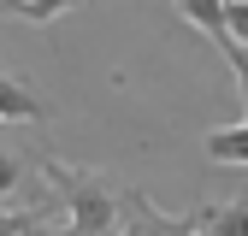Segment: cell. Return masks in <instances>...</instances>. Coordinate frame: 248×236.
<instances>
[{"mask_svg": "<svg viewBox=\"0 0 248 236\" xmlns=\"http://www.w3.org/2000/svg\"><path fill=\"white\" fill-rule=\"evenodd\" d=\"M36 171L65 201V236H118V224H124V183L118 177L89 171V165H65L53 154H42Z\"/></svg>", "mask_w": 248, "mask_h": 236, "instance_id": "6da1fadb", "label": "cell"}, {"mask_svg": "<svg viewBox=\"0 0 248 236\" xmlns=\"http://www.w3.org/2000/svg\"><path fill=\"white\" fill-rule=\"evenodd\" d=\"M24 124H47V101L18 71H6L0 77V130H24Z\"/></svg>", "mask_w": 248, "mask_h": 236, "instance_id": "7a4b0ae2", "label": "cell"}, {"mask_svg": "<svg viewBox=\"0 0 248 236\" xmlns=\"http://www.w3.org/2000/svg\"><path fill=\"white\" fill-rule=\"evenodd\" d=\"M177 18L195 24L219 53H231V0H177Z\"/></svg>", "mask_w": 248, "mask_h": 236, "instance_id": "3957f363", "label": "cell"}, {"mask_svg": "<svg viewBox=\"0 0 248 236\" xmlns=\"http://www.w3.org/2000/svg\"><path fill=\"white\" fill-rule=\"evenodd\" d=\"M207 160L213 165H248V118L242 124H219V130H207Z\"/></svg>", "mask_w": 248, "mask_h": 236, "instance_id": "277c9868", "label": "cell"}, {"mask_svg": "<svg viewBox=\"0 0 248 236\" xmlns=\"http://www.w3.org/2000/svg\"><path fill=\"white\" fill-rule=\"evenodd\" d=\"M201 236H248V195H236V201H225V206H207Z\"/></svg>", "mask_w": 248, "mask_h": 236, "instance_id": "5b68a950", "label": "cell"}, {"mask_svg": "<svg viewBox=\"0 0 248 236\" xmlns=\"http://www.w3.org/2000/svg\"><path fill=\"white\" fill-rule=\"evenodd\" d=\"M225 59H231V71H236V95H242V118H248V47L236 42Z\"/></svg>", "mask_w": 248, "mask_h": 236, "instance_id": "8992f818", "label": "cell"}, {"mask_svg": "<svg viewBox=\"0 0 248 236\" xmlns=\"http://www.w3.org/2000/svg\"><path fill=\"white\" fill-rule=\"evenodd\" d=\"M248 47V0H231V47Z\"/></svg>", "mask_w": 248, "mask_h": 236, "instance_id": "52a82bcc", "label": "cell"}]
</instances>
